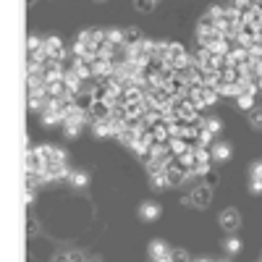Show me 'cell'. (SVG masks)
I'll use <instances>...</instances> for the list:
<instances>
[{
    "label": "cell",
    "instance_id": "cell-27",
    "mask_svg": "<svg viewBox=\"0 0 262 262\" xmlns=\"http://www.w3.org/2000/svg\"><path fill=\"white\" fill-rule=\"evenodd\" d=\"M32 202H34V186L26 189V204H32Z\"/></svg>",
    "mask_w": 262,
    "mask_h": 262
},
{
    "label": "cell",
    "instance_id": "cell-25",
    "mask_svg": "<svg viewBox=\"0 0 262 262\" xmlns=\"http://www.w3.org/2000/svg\"><path fill=\"white\" fill-rule=\"evenodd\" d=\"M231 8H236V11H247V8H252V0H231Z\"/></svg>",
    "mask_w": 262,
    "mask_h": 262
},
{
    "label": "cell",
    "instance_id": "cell-23",
    "mask_svg": "<svg viewBox=\"0 0 262 262\" xmlns=\"http://www.w3.org/2000/svg\"><path fill=\"white\" fill-rule=\"evenodd\" d=\"M171 262H192L184 249H171Z\"/></svg>",
    "mask_w": 262,
    "mask_h": 262
},
{
    "label": "cell",
    "instance_id": "cell-16",
    "mask_svg": "<svg viewBox=\"0 0 262 262\" xmlns=\"http://www.w3.org/2000/svg\"><path fill=\"white\" fill-rule=\"evenodd\" d=\"M144 40V37L142 34H139V29H134V26H131V29H126V48H134V45H139V42H142Z\"/></svg>",
    "mask_w": 262,
    "mask_h": 262
},
{
    "label": "cell",
    "instance_id": "cell-24",
    "mask_svg": "<svg viewBox=\"0 0 262 262\" xmlns=\"http://www.w3.org/2000/svg\"><path fill=\"white\" fill-rule=\"evenodd\" d=\"M218 181H220V176H218V171H210L207 176H204V184L210 186V189H215L218 186Z\"/></svg>",
    "mask_w": 262,
    "mask_h": 262
},
{
    "label": "cell",
    "instance_id": "cell-4",
    "mask_svg": "<svg viewBox=\"0 0 262 262\" xmlns=\"http://www.w3.org/2000/svg\"><path fill=\"white\" fill-rule=\"evenodd\" d=\"M210 149H212V160H218V163L231 160V155H233V149H231L228 142H215Z\"/></svg>",
    "mask_w": 262,
    "mask_h": 262
},
{
    "label": "cell",
    "instance_id": "cell-22",
    "mask_svg": "<svg viewBox=\"0 0 262 262\" xmlns=\"http://www.w3.org/2000/svg\"><path fill=\"white\" fill-rule=\"evenodd\" d=\"M136 11H144V13H152L155 11V0H134Z\"/></svg>",
    "mask_w": 262,
    "mask_h": 262
},
{
    "label": "cell",
    "instance_id": "cell-13",
    "mask_svg": "<svg viewBox=\"0 0 262 262\" xmlns=\"http://www.w3.org/2000/svg\"><path fill=\"white\" fill-rule=\"evenodd\" d=\"M149 186H152L155 192H163V189H168L171 184H168V176H165V173H152V176H149Z\"/></svg>",
    "mask_w": 262,
    "mask_h": 262
},
{
    "label": "cell",
    "instance_id": "cell-5",
    "mask_svg": "<svg viewBox=\"0 0 262 262\" xmlns=\"http://www.w3.org/2000/svg\"><path fill=\"white\" fill-rule=\"evenodd\" d=\"M76 40H84L89 45H102V42H105V29H84Z\"/></svg>",
    "mask_w": 262,
    "mask_h": 262
},
{
    "label": "cell",
    "instance_id": "cell-1",
    "mask_svg": "<svg viewBox=\"0 0 262 262\" xmlns=\"http://www.w3.org/2000/svg\"><path fill=\"white\" fill-rule=\"evenodd\" d=\"M210 199H212V189L207 184H202V186H194V189L186 194V196H181V202L184 204H189V207H207L210 204Z\"/></svg>",
    "mask_w": 262,
    "mask_h": 262
},
{
    "label": "cell",
    "instance_id": "cell-8",
    "mask_svg": "<svg viewBox=\"0 0 262 262\" xmlns=\"http://www.w3.org/2000/svg\"><path fill=\"white\" fill-rule=\"evenodd\" d=\"M165 255H171V247H168L163 239L149 241V260H155V257H165Z\"/></svg>",
    "mask_w": 262,
    "mask_h": 262
},
{
    "label": "cell",
    "instance_id": "cell-2",
    "mask_svg": "<svg viewBox=\"0 0 262 262\" xmlns=\"http://www.w3.org/2000/svg\"><path fill=\"white\" fill-rule=\"evenodd\" d=\"M218 220H220V228L223 231H236L241 226V215H239V210H233V207L223 210Z\"/></svg>",
    "mask_w": 262,
    "mask_h": 262
},
{
    "label": "cell",
    "instance_id": "cell-15",
    "mask_svg": "<svg viewBox=\"0 0 262 262\" xmlns=\"http://www.w3.org/2000/svg\"><path fill=\"white\" fill-rule=\"evenodd\" d=\"M223 247H226L228 255H239V252H241V239H239V236H226Z\"/></svg>",
    "mask_w": 262,
    "mask_h": 262
},
{
    "label": "cell",
    "instance_id": "cell-7",
    "mask_svg": "<svg viewBox=\"0 0 262 262\" xmlns=\"http://www.w3.org/2000/svg\"><path fill=\"white\" fill-rule=\"evenodd\" d=\"M92 134H95V139H108V136H113V126H110V118H108V121H95V126H92Z\"/></svg>",
    "mask_w": 262,
    "mask_h": 262
},
{
    "label": "cell",
    "instance_id": "cell-30",
    "mask_svg": "<svg viewBox=\"0 0 262 262\" xmlns=\"http://www.w3.org/2000/svg\"><path fill=\"white\" fill-rule=\"evenodd\" d=\"M220 262H226V260H220Z\"/></svg>",
    "mask_w": 262,
    "mask_h": 262
},
{
    "label": "cell",
    "instance_id": "cell-9",
    "mask_svg": "<svg viewBox=\"0 0 262 262\" xmlns=\"http://www.w3.org/2000/svg\"><path fill=\"white\" fill-rule=\"evenodd\" d=\"M105 42L121 48V45L126 42V29H105Z\"/></svg>",
    "mask_w": 262,
    "mask_h": 262
},
{
    "label": "cell",
    "instance_id": "cell-28",
    "mask_svg": "<svg viewBox=\"0 0 262 262\" xmlns=\"http://www.w3.org/2000/svg\"><path fill=\"white\" fill-rule=\"evenodd\" d=\"M152 262H171V255H165V257H155Z\"/></svg>",
    "mask_w": 262,
    "mask_h": 262
},
{
    "label": "cell",
    "instance_id": "cell-12",
    "mask_svg": "<svg viewBox=\"0 0 262 262\" xmlns=\"http://www.w3.org/2000/svg\"><path fill=\"white\" fill-rule=\"evenodd\" d=\"M218 92H220V97H239V95H241V89H239V84H236V81H226V84H220Z\"/></svg>",
    "mask_w": 262,
    "mask_h": 262
},
{
    "label": "cell",
    "instance_id": "cell-26",
    "mask_svg": "<svg viewBox=\"0 0 262 262\" xmlns=\"http://www.w3.org/2000/svg\"><path fill=\"white\" fill-rule=\"evenodd\" d=\"M249 192L260 196V194H262V181H255V179H249Z\"/></svg>",
    "mask_w": 262,
    "mask_h": 262
},
{
    "label": "cell",
    "instance_id": "cell-29",
    "mask_svg": "<svg viewBox=\"0 0 262 262\" xmlns=\"http://www.w3.org/2000/svg\"><path fill=\"white\" fill-rule=\"evenodd\" d=\"M87 262H102L100 257H87Z\"/></svg>",
    "mask_w": 262,
    "mask_h": 262
},
{
    "label": "cell",
    "instance_id": "cell-18",
    "mask_svg": "<svg viewBox=\"0 0 262 262\" xmlns=\"http://www.w3.org/2000/svg\"><path fill=\"white\" fill-rule=\"evenodd\" d=\"M196 144H202V147H212V134H210V131L204 129V126L196 131Z\"/></svg>",
    "mask_w": 262,
    "mask_h": 262
},
{
    "label": "cell",
    "instance_id": "cell-6",
    "mask_svg": "<svg viewBox=\"0 0 262 262\" xmlns=\"http://www.w3.org/2000/svg\"><path fill=\"white\" fill-rule=\"evenodd\" d=\"M168 147H171V155L173 157H181V155H186V152H192V149H194V144H189L186 139H171Z\"/></svg>",
    "mask_w": 262,
    "mask_h": 262
},
{
    "label": "cell",
    "instance_id": "cell-17",
    "mask_svg": "<svg viewBox=\"0 0 262 262\" xmlns=\"http://www.w3.org/2000/svg\"><path fill=\"white\" fill-rule=\"evenodd\" d=\"M236 105H239L241 110H247V113L257 108V105H255V97H252V95H239V97H236Z\"/></svg>",
    "mask_w": 262,
    "mask_h": 262
},
{
    "label": "cell",
    "instance_id": "cell-20",
    "mask_svg": "<svg viewBox=\"0 0 262 262\" xmlns=\"http://www.w3.org/2000/svg\"><path fill=\"white\" fill-rule=\"evenodd\" d=\"M45 50V40H40V37H29V55H37Z\"/></svg>",
    "mask_w": 262,
    "mask_h": 262
},
{
    "label": "cell",
    "instance_id": "cell-3",
    "mask_svg": "<svg viewBox=\"0 0 262 262\" xmlns=\"http://www.w3.org/2000/svg\"><path fill=\"white\" fill-rule=\"evenodd\" d=\"M139 218H142L144 223H152L160 218V204L157 202H142L139 204Z\"/></svg>",
    "mask_w": 262,
    "mask_h": 262
},
{
    "label": "cell",
    "instance_id": "cell-10",
    "mask_svg": "<svg viewBox=\"0 0 262 262\" xmlns=\"http://www.w3.org/2000/svg\"><path fill=\"white\" fill-rule=\"evenodd\" d=\"M40 121H42V126H58V124H63L61 113H58V110H53V108H48L45 113H40Z\"/></svg>",
    "mask_w": 262,
    "mask_h": 262
},
{
    "label": "cell",
    "instance_id": "cell-19",
    "mask_svg": "<svg viewBox=\"0 0 262 262\" xmlns=\"http://www.w3.org/2000/svg\"><path fill=\"white\" fill-rule=\"evenodd\" d=\"M249 124L255 129H262V105H257L255 110H249Z\"/></svg>",
    "mask_w": 262,
    "mask_h": 262
},
{
    "label": "cell",
    "instance_id": "cell-21",
    "mask_svg": "<svg viewBox=\"0 0 262 262\" xmlns=\"http://www.w3.org/2000/svg\"><path fill=\"white\" fill-rule=\"evenodd\" d=\"M249 179L262 181V160H255V163L249 165Z\"/></svg>",
    "mask_w": 262,
    "mask_h": 262
},
{
    "label": "cell",
    "instance_id": "cell-14",
    "mask_svg": "<svg viewBox=\"0 0 262 262\" xmlns=\"http://www.w3.org/2000/svg\"><path fill=\"white\" fill-rule=\"evenodd\" d=\"M204 129H207L212 136H218L220 131H223V121L218 116H207V118H204Z\"/></svg>",
    "mask_w": 262,
    "mask_h": 262
},
{
    "label": "cell",
    "instance_id": "cell-11",
    "mask_svg": "<svg viewBox=\"0 0 262 262\" xmlns=\"http://www.w3.org/2000/svg\"><path fill=\"white\" fill-rule=\"evenodd\" d=\"M68 184L73 186V189H84V186L89 184V173H87V171H73L71 179H68Z\"/></svg>",
    "mask_w": 262,
    "mask_h": 262
}]
</instances>
